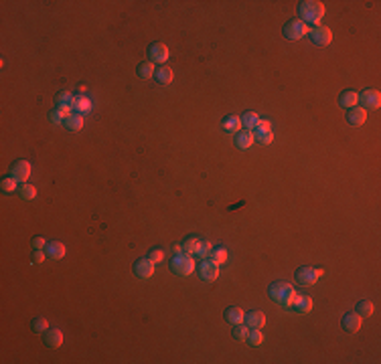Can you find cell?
Masks as SVG:
<instances>
[{"instance_id": "obj_1", "label": "cell", "mask_w": 381, "mask_h": 364, "mask_svg": "<svg viewBox=\"0 0 381 364\" xmlns=\"http://www.w3.org/2000/svg\"><path fill=\"white\" fill-rule=\"evenodd\" d=\"M324 5L318 3V0H302L298 5V15H300V21L308 27V25H314L318 27L320 21L324 19Z\"/></svg>"}, {"instance_id": "obj_2", "label": "cell", "mask_w": 381, "mask_h": 364, "mask_svg": "<svg viewBox=\"0 0 381 364\" xmlns=\"http://www.w3.org/2000/svg\"><path fill=\"white\" fill-rule=\"evenodd\" d=\"M268 293H270V297L274 299L278 305H282V307H286V309H290V305H292V301H294V297H296L294 285H290V283H286V281H274V283L270 285Z\"/></svg>"}, {"instance_id": "obj_3", "label": "cell", "mask_w": 381, "mask_h": 364, "mask_svg": "<svg viewBox=\"0 0 381 364\" xmlns=\"http://www.w3.org/2000/svg\"><path fill=\"white\" fill-rule=\"evenodd\" d=\"M171 271L175 275H181V277H187L195 271V261H193V255H187L183 251L175 253L173 255V261H171Z\"/></svg>"}, {"instance_id": "obj_4", "label": "cell", "mask_w": 381, "mask_h": 364, "mask_svg": "<svg viewBox=\"0 0 381 364\" xmlns=\"http://www.w3.org/2000/svg\"><path fill=\"white\" fill-rule=\"evenodd\" d=\"M320 277H322V269L312 267V265H302V267H298L296 273H294L296 283H298V285H304V287L314 285Z\"/></svg>"}, {"instance_id": "obj_5", "label": "cell", "mask_w": 381, "mask_h": 364, "mask_svg": "<svg viewBox=\"0 0 381 364\" xmlns=\"http://www.w3.org/2000/svg\"><path fill=\"white\" fill-rule=\"evenodd\" d=\"M359 95V101H357V106L359 108H363L365 112L369 110H377L379 106H381V93L377 91V89H365V91H361V93H357Z\"/></svg>"}, {"instance_id": "obj_6", "label": "cell", "mask_w": 381, "mask_h": 364, "mask_svg": "<svg viewBox=\"0 0 381 364\" xmlns=\"http://www.w3.org/2000/svg\"><path fill=\"white\" fill-rule=\"evenodd\" d=\"M253 142H258L260 146H268L274 142V132H272L270 122H266V120L258 122V126L253 128Z\"/></svg>"}, {"instance_id": "obj_7", "label": "cell", "mask_w": 381, "mask_h": 364, "mask_svg": "<svg viewBox=\"0 0 381 364\" xmlns=\"http://www.w3.org/2000/svg\"><path fill=\"white\" fill-rule=\"evenodd\" d=\"M308 35V27L300 21V19H292L284 25V37L290 39V41H298V39H304Z\"/></svg>"}, {"instance_id": "obj_8", "label": "cell", "mask_w": 381, "mask_h": 364, "mask_svg": "<svg viewBox=\"0 0 381 364\" xmlns=\"http://www.w3.org/2000/svg\"><path fill=\"white\" fill-rule=\"evenodd\" d=\"M316 47H326L331 41H333V33H331V29L329 27H322V25H318V27H312L310 31H308V35H306Z\"/></svg>"}, {"instance_id": "obj_9", "label": "cell", "mask_w": 381, "mask_h": 364, "mask_svg": "<svg viewBox=\"0 0 381 364\" xmlns=\"http://www.w3.org/2000/svg\"><path fill=\"white\" fill-rule=\"evenodd\" d=\"M169 59V47L165 43H152L148 47V61L154 65H162Z\"/></svg>"}, {"instance_id": "obj_10", "label": "cell", "mask_w": 381, "mask_h": 364, "mask_svg": "<svg viewBox=\"0 0 381 364\" xmlns=\"http://www.w3.org/2000/svg\"><path fill=\"white\" fill-rule=\"evenodd\" d=\"M199 275L203 281H215L217 277H219V265L213 263L211 259H203V261L199 263Z\"/></svg>"}, {"instance_id": "obj_11", "label": "cell", "mask_w": 381, "mask_h": 364, "mask_svg": "<svg viewBox=\"0 0 381 364\" xmlns=\"http://www.w3.org/2000/svg\"><path fill=\"white\" fill-rule=\"evenodd\" d=\"M154 265H156V263H152L148 257L138 259V261L134 263V275H136L138 279H150V277L154 275Z\"/></svg>"}, {"instance_id": "obj_12", "label": "cell", "mask_w": 381, "mask_h": 364, "mask_svg": "<svg viewBox=\"0 0 381 364\" xmlns=\"http://www.w3.org/2000/svg\"><path fill=\"white\" fill-rule=\"evenodd\" d=\"M361 320L363 318L357 314V311H347V314L343 316V320H341V326L345 328V332L355 334V332L361 330Z\"/></svg>"}, {"instance_id": "obj_13", "label": "cell", "mask_w": 381, "mask_h": 364, "mask_svg": "<svg viewBox=\"0 0 381 364\" xmlns=\"http://www.w3.org/2000/svg\"><path fill=\"white\" fill-rule=\"evenodd\" d=\"M43 340H45V346H47V348L57 350V348H61V344H63V334H61V330H57V328H49V330L43 334Z\"/></svg>"}, {"instance_id": "obj_14", "label": "cell", "mask_w": 381, "mask_h": 364, "mask_svg": "<svg viewBox=\"0 0 381 364\" xmlns=\"http://www.w3.org/2000/svg\"><path fill=\"white\" fill-rule=\"evenodd\" d=\"M55 103H57V110H61L65 116L71 114V108H75V97L73 93L69 91H61L57 97H55Z\"/></svg>"}, {"instance_id": "obj_15", "label": "cell", "mask_w": 381, "mask_h": 364, "mask_svg": "<svg viewBox=\"0 0 381 364\" xmlns=\"http://www.w3.org/2000/svg\"><path fill=\"white\" fill-rule=\"evenodd\" d=\"M11 176H15L19 182H27L31 176V164L27 160H17L11 168Z\"/></svg>"}, {"instance_id": "obj_16", "label": "cell", "mask_w": 381, "mask_h": 364, "mask_svg": "<svg viewBox=\"0 0 381 364\" xmlns=\"http://www.w3.org/2000/svg\"><path fill=\"white\" fill-rule=\"evenodd\" d=\"M290 309H294L296 314H300V316L310 314V311H312V297H308V295H298V293H296V297H294Z\"/></svg>"}, {"instance_id": "obj_17", "label": "cell", "mask_w": 381, "mask_h": 364, "mask_svg": "<svg viewBox=\"0 0 381 364\" xmlns=\"http://www.w3.org/2000/svg\"><path fill=\"white\" fill-rule=\"evenodd\" d=\"M243 324L247 328H264L266 324V316H264V311L260 309H251V311H245V316H243Z\"/></svg>"}, {"instance_id": "obj_18", "label": "cell", "mask_w": 381, "mask_h": 364, "mask_svg": "<svg viewBox=\"0 0 381 364\" xmlns=\"http://www.w3.org/2000/svg\"><path fill=\"white\" fill-rule=\"evenodd\" d=\"M347 124L349 126H363L365 122H367V112L363 110V108H359V106H355V108H351V110H347Z\"/></svg>"}, {"instance_id": "obj_19", "label": "cell", "mask_w": 381, "mask_h": 364, "mask_svg": "<svg viewBox=\"0 0 381 364\" xmlns=\"http://www.w3.org/2000/svg\"><path fill=\"white\" fill-rule=\"evenodd\" d=\"M65 245L61 243V241H47V247H45V253H47V257L49 259H63L65 257Z\"/></svg>"}, {"instance_id": "obj_20", "label": "cell", "mask_w": 381, "mask_h": 364, "mask_svg": "<svg viewBox=\"0 0 381 364\" xmlns=\"http://www.w3.org/2000/svg\"><path fill=\"white\" fill-rule=\"evenodd\" d=\"M357 101H359V95H357V91H353V89H345V91L339 95V106L345 108V110L355 108Z\"/></svg>"}, {"instance_id": "obj_21", "label": "cell", "mask_w": 381, "mask_h": 364, "mask_svg": "<svg viewBox=\"0 0 381 364\" xmlns=\"http://www.w3.org/2000/svg\"><path fill=\"white\" fill-rule=\"evenodd\" d=\"M251 144H253V132L241 128V130L235 134V146H237L239 150H247Z\"/></svg>"}, {"instance_id": "obj_22", "label": "cell", "mask_w": 381, "mask_h": 364, "mask_svg": "<svg viewBox=\"0 0 381 364\" xmlns=\"http://www.w3.org/2000/svg\"><path fill=\"white\" fill-rule=\"evenodd\" d=\"M243 309L241 307H237V305H229L227 309H225V320L231 324V326H235V324H243Z\"/></svg>"}, {"instance_id": "obj_23", "label": "cell", "mask_w": 381, "mask_h": 364, "mask_svg": "<svg viewBox=\"0 0 381 364\" xmlns=\"http://www.w3.org/2000/svg\"><path fill=\"white\" fill-rule=\"evenodd\" d=\"M154 77H156V81H158L160 85H171V81H173L175 73H173V69H171V67H167V65H160V67L154 71Z\"/></svg>"}, {"instance_id": "obj_24", "label": "cell", "mask_w": 381, "mask_h": 364, "mask_svg": "<svg viewBox=\"0 0 381 364\" xmlns=\"http://www.w3.org/2000/svg\"><path fill=\"white\" fill-rule=\"evenodd\" d=\"M63 126L69 130V132H79L81 128H83V114H69L67 118H65V122H63Z\"/></svg>"}, {"instance_id": "obj_25", "label": "cell", "mask_w": 381, "mask_h": 364, "mask_svg": "<svg viewBox=\"0 0 381 364\" xmlns=\"http://www.w3.org/2000/svg\"><path fill=\"white\" fill-rule=\"evenodd\" d=\"M241 128H243V126H241V118H239V116H227V118H223V130H225V132L237 134Z\"/></svg>"}, {"instance_id": "obj_26", "label": "cell", "mask_w": 381, "mask_h": 364, "mask_svg": "<svg viewBox=\"0 0 381 364\" xmlns=\"http://www.w3.org/2000/svg\"><path fill=\"white\" fill-rule=\"evenodd\" d=\"M199 245H201V239H197V237H187L179 247H181V251L187 253V255H197Z\"/></svg>"}, {"instance_id": "obj_27", "label": "cell", "mask_w": 381, "mask_h": 364, "mask_svg": "<svg viewBox=\"0 0 381 364\" xmlns=\"http://www.w3.org/2000/svg\"><path fill=\"white\" fill-rule=\"evenodd\" d=\"M245 342H247V346H251V348L262 346V342H264V334H262V330H258V328H249V330H247V336H245Z\"/></svg>"}, {"instance_id": "obj_28", "label": "cell", "mask_w": 381, "mask_h": 364, "mask_svg": "<svg viewBox=\"0 0 381 364\" xmlns=\"http://www.w3.org/2000/svg\"><path fill=\"white\" fill-rule=\"evenodd\" d=\"M154 71H156V67H154V63H150V61H142V63L136 67V75H138L140 79H150V77L154 75Z\"/></svg>"}, {"instance_id": "obj_29", "label": "cell", "mask_w": 381, "mask_h": 364, "mask_svg": "<svg viewBox=\"0 0 381 364\" xmlns=\"http://www.w3.org/2000/svg\"><path fill=\"white\" fill-rule=\"evenodd\" d=\"M355 311L361 316V318H369L373 314V303L369 299H359L357 305H355Z\"/></svg>"}, {"instance_id": "obj_30", "label": "cell", "mask_w": 381, "mask_h": 364, "mask_svg": "<svg viewBox=\"0 0 381 364\" xmlns=\"http://www.w3.org/2000/svg\"><path fill=\"white\" fill-rule=\"evenodd\" d=\"M209 259H211L213 263L221 265V263H225V261H227V251H225L223 247H215V249H211V253H209Z\"/></svg>"}, {"instance_id": "obj_31", "label": "cell", "mask_w": 381, "mask_h": 364, "mask_svg": "<svg viewBox=\"0 0 381 364\" xmlns=\"http://www.w3.org/2000/svg\"><path fill=\"white\" fill-rule=\"evenodd\" d=\"M241 118V126L245 128V130H253L256 126H258V122H260V116L256 114V112H245L243 116H239Z\"/></svg>"}, {"instance_id": "obj_32", "label": "cell", "mask_w": 381, "mask_h": 364, "mask_svg": "<svg viewBox=\"0 0 381 364\" xmlns=\"http://www.w3.org/2000/svg\"><path fill=\"white\" fill-rule=\"evenodd\" d=\"M19 196H21L23 200H33V198L37 196V188H35L33 184H29V182H23V184L19 186Z\"/></svg>"}, {"instance_id": "obj_33", "label": "cell", "mask_w": 381, "mask_h": 364, "mask_svg": "<svg viewBox=\"0 0 381 364\" xmlns=\"http://www.w3.org/2000/svg\"><path fill=\"white\" fill-rule=\"evenodd\" d=\"M31 330H33L35 334H45V332L49 330V322H47L43 316H37V318H33V322H31Z\"/></svg>"}, {"instance_id": "obj_34", "label": "cell", "mask_w": 381, "mask_h": 364, "mask_svg": "<svg viewBox=\"0 0 381 364\" xmlns=\"http://www.w3.org/2000/svg\"><path fill=\"white\" fill-rule=\"evenodd\" d=\"M0 188H3V192H15L19 190V180L15 176H5L0 180Z\"/></svg>"}, {"instance_id": "obj_35", "label": "cell", "mask_w": 381, "mask_h": 364, "mask_svg": "<svg viewBox=\"0 0 381 364\" xmlns=\"http://www.w3.org/2000/svg\"><path fill=\"white\" fill-rule=\"evenodd\" d=\"M75 108H77V114H87V112L91 110V103H89L87 97L77 95V97H75Z\"/></svg>"}, {"instance_id": "obj_36", "label": "cell", "mask_w": 381, "mask_h": 364, "mask_svg": "<svg viewBox=\"0 0 381 364\" xmlns=\"http://www.w3.org/2000/svg\"><path fill=\"white\" fill-rule=\"evenodd\" d=\"M247 326L245 324H235L233 326V330H231V336H233V340H245V336H247Z\"/></svg>"}, {"instance_id": "obj_37", "label": "cell", "mask_w": 381, "mask_h": 364, "mask_svg": "<svg viewBox=\"0 0 381 364\" xmlns=\"http://www.w3.org/2000/svg\"><path fill=\"white\" fill-rule=\"evenodd\" d=\"M49 118H51V122H53V124H63L67 116H65L61 110H57V108H55V110H53V112L49 114Z\"/></svg>"}, {"instance_id": "obj_38", "label": "cell", "mask_w": 381, "mask_h": 364, "mask_svg": "<svg viewBox=\"0 0 381 364\" xmlns=\"http://www.w3.org/2000/svg\"><path fill=\"white\" fill-rule=\"evenodd\" d=\"M209 253H211V243H209V241H201L197 255H199V257H203V259H207V257H209Z\"/></svg>"}, {"instance_id": "obj_39", "label": "cell", "mask_w": 381, "mask_h": 364, "mask_svg": "<svg viewBox=\"0 0 381 364\" xmlns=\"http://www.w3.org/2000/svg\"><path fill=\"white\" fill-rule=\"evenodd\" d=\"M148 259H150L152 263H160L162 259H165V253H162L160 249H152V251L148 253Z\"/></svg>"}, {"instance_id": "obj_40", "label": "cell", "mask_w": 381, "mask_h": 364, "mask_svg": "<svg viewBox=\"0 0 381 364\" xmlns=\"http://www.w3.org/2000/svg\"><path fill=\"white\" fill-rule=\"evenodd\" d=\"M45 257H47L45 251H41V249H33V263H43V261H45Z\"/></svg>"}, {"instance_id": "obj_41", "label": "cell", "mask_w": 381, "mask_h": 364, "mask_svg": "<svg viewBox=\"0 0 381 364\" xmlns=\"http://www.w3.org/2000/svg\"><path fill=\"white\" fill-rule=\"evenodd\" d=\"M31 247H33V249H41V251H45V247H47V241H45L43 237H35V239L31 241Z\"/></svg>"}]
</instances>
